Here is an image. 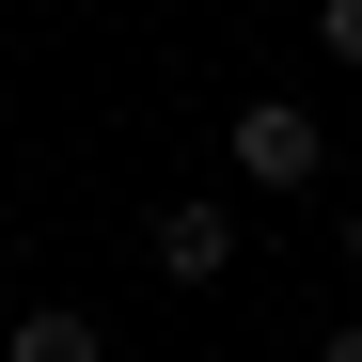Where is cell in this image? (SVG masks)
<instances>
[{
    "mask_svg": "<svg viewBox=\"0 0 362 362\" xmlns=\"http://www.w3.org/2000/svg\"><path fill=\"white\" fill-rule=\"evenodd\" d=\"M315 173H331V127H315L299 95H252V110H236V189H268V205H299Z\"/></svg>",
    "mask_w": 362,
    "mask_h": 362,
    "instance_id": "obj_1",
    "label": "cell"
},
{
    "mask_svg": "<svg viewBox=\"0 0 362 362\" xmlns=\"http://www.w3.org/2000/svg\"><path fill=\"white\" fill-rule=\"evenodd\" d=\"M0 362H110V331L79 315V299H32V315L0 331Z\"/></svg>",
    "mask_w": 362,
    "mask_h": 362,
    "instance_id": "obj_3",
    "label": "cell"
},
{
    "mask_svg": "<svg viewBox=\"0 0 362 362\" xmlns=\"http://www.w3.org/2000/svg\"><path fill=\"white\" fill-rule=\"evenodd\" d=\"M142 252H158V284H221V268H236V205H221V189H173V205L142 221Z\"/></svg>",
    "mask_w": 362,
    "mask_h": 362,
    "instance_id": "obj_2",
    "label": "cell"
},
{
    "mask_svg": "<svg viewBox=\"0 0 362 362\" xmlns=\"http://www.w3.org/2000/svg\"><path fill=\"white\" fill-rule=\"evenodd\" d=\"M315 362H362V331H331V346H315Z\"/></svg>",
    "mask_w": 362,
    "mask_h": 362,
    "instance_id": "obj_5",
    "label": "cell"
},
{
    "mask_svg": "<svg viewBox=\"0 0 362 362\" xmlns=\"http://www.w3.org/2000/svg\"><path fill=\"white\" fill-rule=\"evenodd\" d=\"M346 268H362V205H346Z\"/></svg>",
    "mask_w": 362,
    "mask_h": 362,
    "instance_id": "obj_6",
    "label": "cell"
},
{
    "mask_svg": "<svg viewBox=\"0 0 362 362\" xmlns=\"http://www.w3.org/2000/svg\"><path fill=\"white\" fill-rule=\"evenodd\" d=\"M315 47H331V64H362V0H315Z\"/></svg>",
    "mask_w": 362,
    "mask_h": 362,
    "instance_id": "obj_4",
    "label": "cell"
}]
</instances>
